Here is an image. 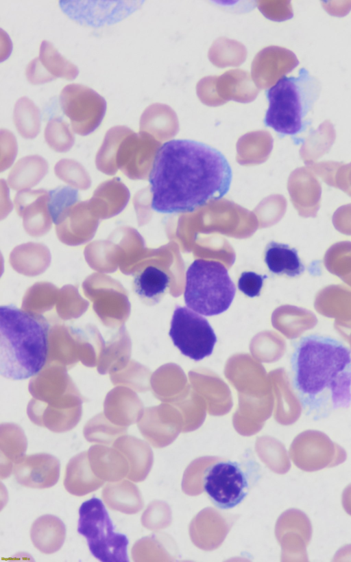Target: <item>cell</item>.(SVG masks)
<instances>
[{"label":"cell","instance_id":"cell-1","mask_svg":"<svg viewBox=\"0 0 351 562\" xmlns=\"http://www.w3.org/2000/svg\"><path fill=\"white\" fill-rule=\"evenodd\" d=\"M232 168L216 148L191 139H172L156 152L149 176L151 207L160 213L193 212L230 190Z\"/></svg>","mask_w":351,"mask_h":562},{"label":"cell","instance_id":"cell-2","mask_svg":"<svg viewBox=\"0 0 351 562\" xmlns=\"http://www.w3.org/2000/svg\"><path fill=\"white\" fill-rule=\"evenodd\" d=\"M293 386L303 408H345L351 403V351L331 337L311 334L291 358Z\"/></svg>","mask_w":351,"mask_h":562},{"label":"cell","instance_id":"cell-3","mask_svg":"<svg viewBox=\"0 0 351 562\" xmlns=\"http://www.w3.org/2000/svg\"><path fill=\"white\" fill-rule=\"evenodd\" d=\"M50 325L43 315L13 305L0 307V373L23 380L36 375L49 352Z\"/></svg>","mask_w":351,"mask_h":562},{"label":"cell","instance_id":"cell-4","mask_svg":"<svg viewBox=\"0 0 351 562\" xmlns=\"http://www.w3.org/2000/svg\"><path fill=\"white\" fill-rule=\"evenodd\" d=\"M319 91L317 81L305 69H300L298 77H282L265 92L269 106L264 124L281 136L300 132Z\"/></svg>","mask_w":351,"mask_h":562},{"label":"cell","instance_id":"cell-5","mask_svg":"<svg viewBox=\"0 0 351 562\" xmlns=\"http://www.w3.org/2000/svg\"><path fill=\"white\" fill-rule=\"evenodd\" d=\"M235 294L234 283L220 262L197 259L186 272L184 302L198 314L210 316L224 312Z\"/></svg>","mask_w":351,"mask_h":562},{"label":"cell","instance_id":"cell-6","mask_svg":"<svg viewBox=\"0 0 351 562\" xmlns=\"http://www.w3.org/2000/svg\"><path fill=\"white\" fill-rule=\"evenodd\" d=\"M77 532L86 539L92 555L100 561H129L128 537L114 532L103 502L97 497L83 502L79 509Z\"/></svg>","mask_w":351,"mask_h":562},{"label":"cell","instance_id":"cell-7","mask_svg":"<svg viewBox=\"0 0 351 562\" xmlns=\"http://www.w3.org/2000/svg\"><path fill=\"white\" fill-rule=\"evenodd\" d=\"M251 467L216 457L204 471L203 491L220 509L235 507L245 499L254 483Z\"/></svg>","mask_w":351,"mask_h":562},{"label":"cell","instance_id":"cell-8","mask_svg":"<svg viewBox=\"0 0 351 562\" xmlns=\"http://www.w3.org/2000/svg\"><path fill=\"white\" fill-rule=\"evenodd\" d=\"M169 335L184 355L199 361L213 353L217 336L208 321L186 307L174 309Z\"/></svg>","mask_w":351,"mask_h":562},{"label":"cell","instance_id":"cell-9","mask_svg":"<svg viewBox=\"0 0 351 562\" xmlns=\"http://www.w3.org/2000/svg\"><path fill=\"white\" fill-rule=\"evenodd\" d=\"M60 103L70 119L73 130L82 136L92 133L100 126L107 108L104 97L80 84L65 86L60 95Z\"/></svg>","mask_w":351,"mask_h":562},{"label":"cell","instance_id":"cell-10","mask_svg":"<svg viewBox=\"0 0 351 562\" xmlns=\"http://www.w3.org/2000/svg\"><path fill=\"white\" fill-rule=\"evenodd\" d=\"M289 456L298 468L306 472L335 467L346 459L342 447L317 430H306L295 436L290 446Z\"/></svg>","mask_w":351,"mask_h":562},{"label":"cell","instance_id":"cell-11","mask_svg":"<svg viewBox=\"0 0 351 562\" xmlns=\"http://www.w3.org/2000/svg\"><path fill=\"white\" fill-rule=\"evenodd\" d=\"M313 528L308 517L302 511H285L276 525V536L282 548V561H306V548Z\"/></svg>","mask_w":351,"mask_h":562},{"label":"cell","instance_id":"cell-12","mask_svg":"<svg viewBox=\"0 0 351 562\" xmlns=\"http://www.w3.org/2000/svg\"><path fill=\"white\" fill-rule=\"evenodd\" d=\"M62 10L71 19L98 27L116 23L136 10V2L126 1H60Z\"/></svg>","mask_w":351,"mask_h":562},{"label":"cell","instance_id":"cell-13","mask_svg":"<svg viewBox=\"0 0 351 562\" xmlns=\"http://www.w3.org/2000/svg\"><path fill=\"white\" fill-rule=\"evenodd\" d=\"M60 463L47 453L25 455L14 465L13 474L21 486L32 489H47L58 481Z\"/></svg>","mask_w":351,"mask_h":562},{"label":"cell","instance_id":"cell-14","mask_svg":"<svg viewBox=\"0 0 351 562\" xmlns=\"http://www.w3.org/2000/svg\"><path fill=\"white\" fill-rule=\"evenodd\" d=\"M78 74L77 67L46 40L40 44L39 56L32 60L25 69L27 80L33 84H45L57 78L72 80Z\"/></svg>","mask_w":351,"mask_h":562},{"label":"cell","instance_id":"cell-15","mask_svg":"<svg viewBox=\"0 0 351 562\" xmlns=\"http://www.w3.org/2000/svg\"><path fill=\"white\" fill-rule=\"evenodd\" d=\"M99 220L92 211L88 200L78 202L56 225L58 237L70 246L84 244L94 237Z\"/></svg>","mask_w":351,"mask_h":562},{"label":"cell","instance_id":"cell-16","mask_svg":"<svg viewBox=\"0 0 351 562\" xmlns=\"http://www.w3.org/2000/svg\"><path fill=\"white\" fill-rule=\"evenodd\" d=\"M47 202L48 192L43 189L23 190L16 195V210L23 218V226L31 236H42L51 227Z\"/></svg>","mask_w":351,"mask_h":562},{"label":"cell","instance_id":"cell-17","mask_svg":"<svg viewBox=\"0 0 351 562\" xmlns=\"http://www.w3.org/2000/svg\"><path fill=\"white\" fill-rule=\"evenodd\" d=\"M87 454L93 472L104 482H116L128 476L129 463L114 447L94 445L88 449Z\"/></svg>","mask_w":351,"mask_h":562},{"label":"cell","instance_id":"cell-18","mask_svg":"<svg viewBox=\"0 0 351 562\" xmlns=\"http://www.w3.org/2000/svg\"><path fill=\"white\" fill-rule=\"evenodd\" d=\"M112 446L125 456L129 463L128 479L136 482L143 481L149 474L154 460L152 450L147 443L125 434L119 437Z\"/></svg>","mask_w":351,"mask_h":562},{"label":"cell","instance_id":"cell-19","mask_svg":"<svg viewBox=\"0 0 351 562\" xmlns=\"http://www.w3.org/2000/svg\"><path fill=\"white\" fill-rule=\"evenodd\" d=\"M118 178L102 183L88 200L92 211L99 219H108L119 213L126 206L130 192Z\"/></svg>","mask_w":351,"mask_h":562},{"label":"cell","instance_id":"cell-20","mask_svg":"<svg viewBox=\"0 0 351 562\" xmlns=\"http://www.w3.org/2000/svg\"><path fill=\"white\" fill-rule=\"evenodd\" d=\"M104 481L93 472L86 452H80L68 462L64 479L65 489L75 496H83L103 486Z\"/></svg>","mask_w":351,"mask_h":562},{"label":"cell","instance_id":"cell-21","mask_svg":"<svg viewBox=\"0 0 351 562\" xmlns=\"http://www.w3.org/2000/svg\"><path fill=\"white\" fill-rule=\"evenodd\" d=\"M64 522L53 515H43L38 517L30 529V538L34 547L44 554L58 552L66 538Z\"/></svg>","mask_w":351,"mask_h":562},{"label":"cell","instance_id":"cell-22","mask_svg":"<svg viewBox=\"0 0 351 562\" xmlns=\"http://www.w3.org/2000/svg\"><path fill=\"white\" fill-rule=\"evenodd\" d=\"M101 496L109 508L124 514H136L143 507L141 491L136 484L128 480L122 479L107 483L102 490Z\"/></svg>","mask_w":351,"mask_h":562},{"label":"cell","instance_id":"cell-23","mask_svg":"<svg viewBox=\"0 0 351 562\" xmlns=\"http://www.w3.org/2000/svg\"><path fill=\"white\" fill-rule=\"evenodd\" d=\"M27 440L23 430L12 423L1 424L0 428V477L8 478L14 465L25 455Z\"/></svg>","mask_w":351,"mask_h":562},{"label":"cell","instance_id":"cell-24","mask_svg":"<svg viewBox=\"0 0 351 562\" xmlns=\"http://www.w3.org/2000/svg\"><path fill=\"white\" fill-rule=\"evenodd\" d=\"M264 261L269 270L277 275L296 277L305 270L295 248L274 241L269 242L265 247Z\"/></svg>","mask_w":351,"mask_h":562},{"label":"cell","instance_id":"cell-25","mask_svg":"<svg viewBox=\"0 0 351 562\" xmlns=\"http://www.w3.org/2000/svg\"><path fill=\"white\" fill-rule=\"evenodd\" d=\"M169 282L167 273L154 266H147L136 272L132 288L143 303L154 305L159 302Z\"/></svg>","mask_w":351,"mask_h":562},{"label":"cell","instance_id":"cell-26","mask_svg":"<svg viewBox=\"0 0 351 562\" xmlns=\"http://www.w3.org/2000/svg\"><path fill=\"white\" fill-rule=\"evenodd\" d=\"M47 163L38 155L20 159L10 172L8 182L14 189L30 187L37 184L47 172Z\"/></svg>","mask_w":351,"mask_h":562},{"label":"cell","instance_id":"cell-27","mask_svg":"<svg viewBox=\"0 0 351 562\" xmlns=\"http://www.w3.org/2000/svg\"><path fill=\"white\" fill-rule=\"evenodd\" d=\"M49 249L42 244L27 243L16 247L10 255L12 267L19 272H26L27 268H37L40 272L50 264Z\"/></svg>","mask_w":351,"mask_h":562},{"label":"cell","instance_id":"cell-28","mask_svg":"<svg viewBox=\"0 0 351 562\" xmlns=\"http://www.w3.org/2000/svg\"><path fill=\"white\" fill-rule=\"evenodd\" d=\"M13 121L21 136L25 139H34L40 130V110L27 97H20L14 107Z\"/></svg>","mask_w":351,"mask_h":562},{"label":"cell","instance_id":"cell-29","mask_svg":"<svg viewBox=\"0 0 351 562\" xmlns=\"http://www.w3.org/2000/svg\"><path fill=\"white\" fill-rule=\"evenodd\" d=\"M120 254L119 246L110 239L93 242L84 250L85 258L90 266L106 272L117 269Z\"/></svg>","mask_w":351,"mask_h":562},{"label":"cell","instance_id":"cell-30","mask_svg":"<svg viewBox=\"0 0 351 562\" xmlns=\"http://www.w3.org/2000/svg\"><path fill=\"white\" fill-rule=\"evenodd\" d=\"M336 137L335 130L329 120L322 122L317 130L310 133L300 150L305 163L312 162L328 152Z\"/></svg>","mask_w":351,"mask_h":562},{"label":"cell","instance_id":"cell-31","mask_svg":"<svg viewBox=\"0 0 351 562\" xmlns=\"http://www.w3.org/2000/svg\"><path fill=\"white\" fill-rule=\"evenodd\" d=\"M128 126H115L106 133L103 143L96 155V165L99 170L108 175H114L118 168L116 154Z\"/></svg>","mask_w":351,"mask_h":562},{"label":"cell","instance_id":"cell-32","mask_svg":"<svg viewBox=\"0 0 351 562\" xmlns=\"http://www.w3.org/2000/svg\"><path fill=\"white\" fill-rule=\"evenodd\" d=\"M126 432L127 428L112 424L101 416L95 417L88 421L83 431L87 441L104 445L113 444Z\"/></svg>","mask_w":351,"mask_h":562},{"label":"cell","instance_id":"cell-33","mask_svg":"<svg viewBox=\"0 0 351 562\" xmlns=\"http://www.w3.org/2000/svg\"><path fill=\"white\" fill-rule=\"evenodd\" d=\"M78 202V191L71 187L61 186L49 191L47 207L53 222L58 224Z\"/></svg>","mask_w":351,"mask_h":562},{"label":"cell","instance_id":"cell-34","mask_svg":"<svg viewBox=\"0 0 351 562\" xmlns=\"http://www.w3.org/2000/svg\"><path fill=\"white\" fill-rule=\"evenodd\" d=\"M45 139L53 150L64 152L74 144L75 137L69 124L62 119L56 117L50 119L45 129Z\"/></svg>","mask_w":351,"mask_h":562},{"label":"cell","instance_id":"cell-35","mask_svg":"<svg viewBox=\"0 0 351 562\" xmlns=\"http://www.w3.org/2000/svg\"><path fill=\"white\" fill-rule=\"evenodd\" d=\"M263 438L265 450L263 452L265 463L277 473H287L291 467V463L284 445L274 438L267 436Z\"/></svg>","mask_w":351,"mask_h":562},{"label":"cell","instance_id":"cell-36","mask_svg":"<svg viewBox=\"0 0 351 562\" xmlns=\"http://www.w3.org/2000/svg\"><path fill=\"white\" fill-rule=\"evenodd\" d=\"M169 507L160 501L151 502L141 516V524L147 529L156 530L169 525Z\"/></svg>","mask_w":351,"mask_h":562},{"label":"cell","instance_id":"cell-37","mask_svg":"<svg viewBox=\"0 0 351 562\" xmlns=\"http://www.w3.org/2000/svg\"><path fill=\"white\" fill-rule=\"evenodd\" d=\"M161 556H163L162 550L154 537L139 539L132 548V557L134 561L162 560Z\"/></svg>","mask_w":351,"mask_h":562},{"label":"cell","instance_id":"cell-38","mask_svg":"<svg viewBox=\"0 0 351 562\" xmlns=\"http://www.w3.org/2000/svg\"><path fill=\"white\" fill-rule=\"evenodd\" d=\"M267 275H261L252 271L243 272L238 280V288L245 295L253 298L261 294Z\"/></svg>","mask_w":351,"mask_h":562},{"label":"cell","instance_id":"cell-39","mask_svg":"<svg viewBox=\"0 0 351 562\" xmlns=\"http://www.w3.org/2000/svg\"><path fill=\"white\" fill-rule=\"evenodd\" d=\"M332 187L339 188L351 196V163L346 165L339 163Z\"/></svg>","mask_w":351,"mask_h":562},{"label":"cell","instance_id":"cell-40","mask_svg":"<svg viewBox=\"0 0 351 562\" xmlns=\"http://www.w3.org/2000/svg\"><path fill=\"white\" fill-rule=\"evenodd\" d=\"M341 504L346 513L351 516V484H348L343 491Z\"/></svg>","mask_w":351,"mask_h":562}]
</instances>
